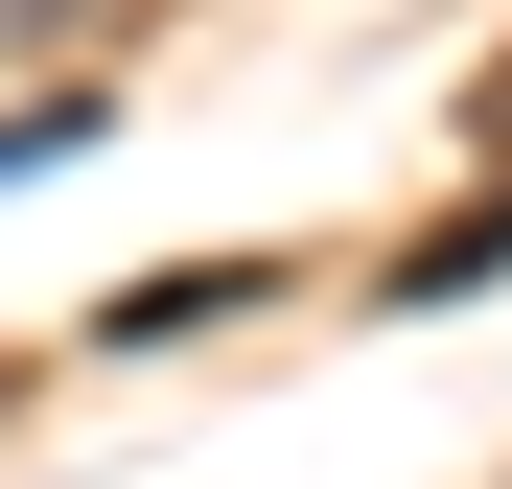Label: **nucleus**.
I'll list each match as a JSON object with an SVG mask.
<instances>
[{
  "mask_svg": "<svg viewBox=\"0 0 512 489\" xmlns=\"http://www.w3.org/2000/svg\"><path fill=\"white\" fill-rule=\"evenodd\" d=\"M0 24H70V0H0Z\"/></svg>",
  "mask_w": 512,
  "mask_h": 489,
  "instance_id": "obj_1",
  "label": "nucleus"
}]
</instances>
